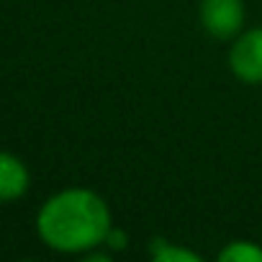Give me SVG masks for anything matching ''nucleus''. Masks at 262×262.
Returning <instances> with one entry per match:
<instances>
[{
  "mask_svg": "<svg viewBox=\"0 0 262 262\" xmlns=\"http://www.w3.org/2000/svg\"><path fill=\"white\" fill-rule=\"evenodd\" d=\"M36 231L41 242L57 252H88L105 244L111 231V211L98 193L70 188L52 195L41 206Z\"/></svg>",
  "mask_w": 262,
  "mask_h": 262,
  "instance_id": "nucleus-1",
  "label": "nucleus"
},
{
  "mask_svg": "<svg viewBox=\"0 0 262 262\" xmlns=\"http://www.w3.org/2000/svg\"><path fill=\"white\" fill-rule=\"evenodd\" d=\"M201 24L219 41L234 39L244 26V3L242 0H203Z\"/></svg>",
  "mask_w": 262,
  "mask_h": 262,
  "instance_id": "nucleus-2",
  "label": "nucleus"
},
{
  "mask_svg": "<svg viewBox=\"0 0 262 262\" xmlns=\"http://www.w3.org/2000/svg\"><path fill=\"white\" fill-rule=\"evenodd\" d=\"M231 72L249 85L262 82V29H252L236 36L229 52Z\"/></svg>",
  "mask_w": 262,
  "mask_h": 262,
  "instance_id": "nucleus-3",
  "label": "nucleus"
},
{
  "mask_svg": "<svg viewBox=\"0 0 262 262\" xmlns=\"http://www.w3.org/2000/svg\"><path fill=\"white\" fill-rule=\"evenodd\" d=\"M26 165L8 152H0V201H18L29 190Z\"/></svg>",
  "mask_w": 262,
  "mask_h": 262,
  "instance_id": "nucleus-4",
  "label": "nucleus"
},
{
  "mask_svg": "<svg viewBox=\"0 0 262 262\" xmlns=\"http://www.w3.org/2000/svg\"><path fill=\"white\" fill-rule=\"evenodd\" d=\"M219 259L226 262H262V247L252 242H231L226 249H221Z\"/></svg>",
  "mask_w": 262,
  "mask_h": 262,
  "instance_id": "nucleus-5",
  "label": "nucleus"
},
{
  "mask_svg": "<svg viewBox=\"0 0 262 262\" xmlns=\"http://www.w3.org/2000/svg\"><path fill=\"white\" fill-rule=\"evenodd\" d=\"M152 254H155V259H160V262H183V259L195 262V259H198V254H193V252H188V249H183V247H172V244L165 242V239H157V242L152 244Z\"/></svg>",
  "mask_w": 262,
  "mask_h": 262,
  "instance_id": "nucleus-6",
  "label": "nucleus"
},
{
  "mask_svg": "<svg viewBox=\"0 0 262 262\" xmlns=\"http://www.w3.org/2000/svg\"><path fill=\"white\" fill-rule=\"evenodd\" d=\"M105 244L111 247V249H123L126 247V234L121 231H113V226H111V231H108V236H105Z\"/></svg>",
  "mask_w": 262,
  "mask_h": 262,
  "instance_id": "nucleus-7",
  "label": "nucleus"
}]
</instances>
